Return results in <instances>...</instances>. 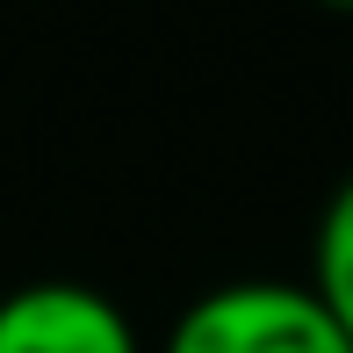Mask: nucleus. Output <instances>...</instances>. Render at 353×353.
<instances>
[{"label": "nucleus", "instance_id": "1", "mask_svg": "<svg viewBox=\"0 0 353 353\" xmlns=\"http://www.w3.org/2000/svg\"><path fill=\"white\" fill-rule=\"evenodd\" d=\"M159 353H353L310 281H216L166 325Z\"/></svg>", "mask_w": 353, "mask_h": 353}, {"label": "nucleus", "instance_id": "4", "mask_svg": "<svg viewBox=\"0 0 353 353\" xmlns=\"http://www.w3.org/2000/svg\"><path fill=\"white\" fill-rule=\"evenodd\" d=\"M317 8H332V14H353V0H317Z\"/></svg>", "mask_w": 353, "mask_h": 353}, {"label": "nucleus", "instance_id": "3", "mask_svg": "<svg viewBox=\"0 0 353 353\" xmlns=\"http://www.w3.org/2000/svg\"><path fill=\"white\" fill-rule=\"evenodd\" d=\"M310 296L332 310V325L353 339V173L332 188L325 216L310 238Z\"/></svg>", "mask_w": 353, "mask_h": 353}, {"label": "nucleus", "instance_id": "2", "mask_svg": "<svg viewBox=\"0 0 353 353\" xmlns=\"http://www.w3.org/2000/svg\"><path fill=\"white\" fill-rule=\"evenodd\" d=\"M0 353H144V339L87 281H22L0 296Z\"/></svg>", "mask_w": 353, "mask_h": 353}]
</instances>
